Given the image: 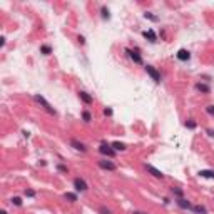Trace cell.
Here are the masks:
<instances>
[{"instance_id":"cell-22","label":"cell","mask_w":214,"mask_h":214,"mask_svg":"<svg viewBox=\"0 0 214 214\" xmlns=\"http://www.w3.org/2000/svg\"><path fill=\"white\" fill-rule=\"evenodd\" d=\"M184 126L187 127V129H191V131H192V129H196V127H197V122H196V120H192V119H189V120H186Z\"/></svg>"},{"instance_id":"cell-3","label":"cell","mask_w":214,"mask_h":214,"mask_svg":"<svg viewBox=\"0 0 214 214\" xmlns=\"http://www.w3.org/2000/svg\"><path fill=\"white\" fill-rule=\"evenodd\" d=\"M126 54L129 55V59H131L134 64H139V65H142V64H144L142 55L139 54V49H126Z\"/></svg>"},{"instance_id":"cell-33","label":"cell","mask_w":214,"mask_h":214,"mask_svg":"<svg viewBox=\"0 0 214 214\" xmlns=\"http://www.w3.org/2000/svg\"><path fill=\"white\" fill-rule=\"evenodd\" d=\"M0 214H7V211H2V212H0Z\"/></svg>"},{"instance_id":"cell-9","label":"cell","mask_w":214,"mask_h":214,"mask_svg":"<svg viewBox=\"0 0 214 214\" xmlns=\"http://www.w3.org/2000/svg\"><path fill=\"white\" fill-rule=\"evenodd\" d=\"M79 99L84 102V104H87V105H91L92 102H94V97H92L89 92H85V91H79Z\"/></svg>"},{"instance_id":"cell-17","label":"cell","mask_w":214,"mask_h":214,"mask_svg":"<svg viewBox=\"0 0 214 214\" xmlns=\"http://www.w3.org/2000/svg\"><path fill=\"white\" fill-rule=\"evenodd\" d=\"M199 176L207 179H214V171H199Z\"/></svg>"},{"instance_id":"cell-29","label":"cell","mask_w":214,"mask_h":214,"mask_svg":"<svg viewBox=\"0 0 214 214\" xmlns=\"http://www.w3.org/2000/svg\"><path fill=\"white\" fill-rule=\"evenodd\" d=\"M77 40H79L80 45H85V39H84V35H79V37H77Z\"/></svg>"},{"instance_id":"cell-18","label":"cell","mask_w":214,"mask_h":214,"mask_svg":"<svg viewBox=\"0 0 214 214\" xmlns=\"http://www.w3.org/2000/svg\"><path fill=\"white\" fill-rule=\"evenodd\" d=\"M40 54L50 55L52 54V47H50V45H40Z\"/></svg>"},{"instance_id":"cell-32","label":"cell","mask_w":214,"mask_h":214,"mask_svg":"<svg viewBox=\"0 0 214 214\" xmlns=\"http://www.w3.org/2000/svg\"><path fill=\"white\" fill-rule=\"evenodd\" d=\"M132 214H145V212H141V211H134Z\"/></svg>"},{"instance_id":"cell-8","label":"cell","mask_w":214,"mask_h":214,"mask_svg":"<svg viewBox=\"0 0 214 214\" xmlns=\"http://www.w3.org/2000/svg\"><path fill=\"white\" fill-rule=\"evenodd\" d=\"M70 145H72L75 151H80V152H87V145L84 144V142L77 141V139H70Z\"/></svg>"},{"instance_id":"cell-13","label":"cell","mask_w":214,"mask_h":214,"mask_svg":"<svg viewBox=\"0 0 214 214\" xmlns=\"http://www.w3.org/2000/svg\"><path fill=\"white\" fill-rule=\"evenodd\" d=\"M142 35H144L145 39L149 40V42H152V44H154V42H157V35L154 34V30H151V29H149V30H144V32H142Z\"/></svg>"},{"instance_id":"cell-23","label":"cell","mask_w":214,"mask_h":214,"mask_svg":"<svg viewBox=\"0 0 214 214\" xmlns=\"http://www.w3.org/2000/svg\"><path fill=\"white\" fill-rule=\"evenodd\" d=\"M82 119H84V122H91V120H92L91 112H89V110H84V112H82Z\"/></svg>"},{"instance_id":"cell-26","label":"cell","mask_w":214,"mask_h":214,"mask_svg":"<svg viewBox=\"0 0 214 214\" xmlns=\"http://www.w3.org/2000/svg\"><path fill=\"white\" fill-rule=\"evenodd\" d=\"M99 212H101V214H112V211L107 209L105 206H101V207H99Z\"/></svg>"},{"instance_id":"cell-20","label":"cell","mask_w":214,"mask_h":214,"mask_svg":"<svg viewBox=\"0 0 214 214\" xmlns=\"http://www.w3.org/2000/svg\"><path fill=\"white\" fill-rule=\"evenodd\" d=\"M101 17L104 18V20H109V18H110V14H109V8H107V7L101 8Z\"/></svg>"},{"instance_id":"cell-15","label":"cell","mask_w":214,"mask_h":214,"mask_svg":"<svg viewBox=\"0 0 214 214\" xmlns=\"http://www.w3.org/2000/svg\"><path fill=\"white\" fill-rule=\"evenodd\" d=\"M171 192H172L176 197H184V191H182L181 187H174V186H172V187H171Z\"/></svg>"},{"instance_id":"cell-19","label":"cell","mask_w":214,"mask_h":214,"mask_svg":"<svg viewBox=\"0 0 214 214\" xmlns=\"http://www.w3.org/2000/svg\"><path fill=\"white\" fill-rule=\"evenodd\" d=\"M10 204H12V206H17V207H20V206H22V197H18V196H15V197H12V199H10Z\"/></svg>"},{"instance_id":"cell-21","label":"cell","mask_w":214,"mask_h":214,"mask_svg":"<svg viewBox=\"0 0 214 214\" xmlns=\"http://www.w3.org/2000/svg\"><path fill=\"white\" fill-rule=\"evenodd\" d=\"M64 197H65L69 203H75V201H77V194H72V192H65Z\"/></svg>"},{"instance_id":"cell-2","label":"cell","mask_w":214,"mask_h":214,"mask_svg":"<svg viewBox=\"0 0 214 214\" xmlns=\"http://www.w3.org/2000/svg\"><path fill=\"white\" fill-rule=\"evenodd\" d=\"M99 152H101L102 156H105L107 159H112V157L116 156V151H114L112 144H105V142H102V144L99 145Z\"/></svg>"},{"instance_id":"cell-1","label":"cell","mask_w":214,"mask_h":214,"mask_svg":"<svg viewBox=\"0 0 214 214\" xmlns=\"http://www.w3.org/2000/svg\"><path fill=\"white\" fill-rule=\"evenodd\" d=\"M34 101H35V102H37V104H40V105H42V107H44V109H45V110H47V112H49V114H50V116H57V110H55V109H54V107H52V105H50V104H49V102H47V101H45V99H44V97H42V95H39V94H35V95H34Z\"/></svg>"},{"instance_id":"cell-27","label":"cell","mask_w":214,"mask_h":214,"mask_svg":"<svg viewBox=\"0 0 214 214\" xmlns=\"http://www.w3.org/2000/svg\"><path fill=\"white\" fill-rule=\"evenodd\" d=\"M25 196L27 197H35V191H34V189H25Z\"/></svg>"},{"instance_id":"cell-31","label":"cell","mask_w":214,"mask_h":214,"mask_svg":"<svg viewBox=\"0 0 214 214\" xmlns=\"http://www.w3.org/2000/svg\"><path fill=\"white\" fill-rule=\"evenodd\" d=\"M207 134H209V137H214V131H212V129H207Z\"/></svg>"},{"instance_id":"cell-16","label":"cell","mask_w":214,"mask_h":214,"mask_svg":"<svg viewBox=\"0 0 214 214\" xmlns=\"http://www.w3.org/2000/svg\"><path fill=\"white\" fill-rule=\"evenodd\" d=\"M112 147H114V151H126V144H122V142H119V141H116V142H112Z\"/></svg>"},{"instance_id":"cell-28","label":"cell","mask_w":214,"mask_h":214,"mask_svg":"<svg viewBox=\"0 0 214 214\" xmlns=\"http://www.w3.org/2000/svg\"><path fill=\"white\" fill-rule=\"evenodd\" d=\"M206 112L209 114L211 117H214V105H207V107H206Z\"/></svg>"},{"instance_id":"cell-10","label":"cell","mask_w":214,"mask_h":214,"mask_svg":"<svg viewBox=\"0 0 214 214\" xmlns=\"http://www.w3.org/2000/svg\"><path fill=\"white\" fill-rule=\"evenodd\" d=\"M176 204H177V206L181 207V209H187V211H192V204L189 203V201L186 199V197H177V199H176Z\"/></svg>"},{"instance_id":"cell-4","label":"cell","mask_w":214,"mask_h":214,"mask_svg":"<svg viewBox=\"0 0 214 214\" xmlns=\"http://www.w3.org/2000/svg\"><path fill=\"white\" fill-rule=\"evenodd\" d=\"M74 189H75V192H85L89 189V184L85 182V179L75 177L74 179Z\"/></svg>"},{"instance_id":"cell-30","label":"cell","mask_w":214,"mask_h":214,"mask_svg":"<svg viewBox=\"0 0 214 214\" xmlns=\"http://www.w3.org/2000/svg\"><path fill=\"white\" fill-rule=\"evenodd\" d=\"M104 114H105V116H112V109H110V107H105Z\"/></svg>"},{"instance_id":"cell-14","label":"cell","mask_w":214,"mask_h":214,"mask_svg":"<svg viewBox=\"0 0 214 214\" xmlns=\"http://www.w3.org/2000/svg\"><path fill=\"white\" fill-rule=\"evenodd\" d=\"M192 212H196V214H207V209L204 206H201V204H197V206H192Z\"/></svg>"},{"instance_id":"cell-11","label":"cell","mask_w":214,"mask_h":214,"mask_svg":"<svg viewBox=\"0 0 214 214\" xmlns=\"http://www.w3.org/2000/svg\"><path fill=\"white\" fill-rule=\"evenodd\" d=\"M176 57H177L181 62H187L189 59H191V52L186 50V49H179L177 54H176Z\"/></svg>"},{"instance_id":"cell-12","label":"cell","mask_w":214,"mask_h":214,"mask_svg":"<svg viewBox=\"0 0 214 214\" xmlns=\"http://www.w3.org/2000/svg\"><path fill=\"white\" fill-rule=\"evenodd\" d=\"M194 89H196L197 92H201V94H209V92H211V87L207 85V84H204V82H196Z\"/></svg>"},{"instance_id":"cell-7","label":"cell","mask_w":214,"mask_h":214,"mask_svg":"<svg viewBox=\"0 0 214 214\" xmlns=\"http://www.w3.org/2000/svg\"><path fill=\"white\" fill-rule=\"evenodd\" d=\"M97 164H99V167L104 169V171H116L117 169V166L112 162V161H109V159H101Z\"/></svg>"},{"instance_id":"cell-5","label":"cell","mask_w":214,"mask_h":214,"mask_svg":"<svg viewBox=\"0 0 214 214\" xmlns=\"http://www.w3.org/2000/svg\"><path fill=\"white\" fill-rule=\"evenodd\" d=\"M144 69H145V72H147V75L152 77V80H154L156 84L161 82V72H159V70H157L154 65H145Z\"/></svg>"},{"instance_id":"cell-24","label":"cell","mask_w":214,"mask_h":214,"mask_svg":"<svg viewBox=\"0 0 214 214\" xmlns=\"http://www.w3.org/2000/svg\"><path fill=\"white\" fill-rule=\"evenodd\" d=\"M144 17H145V18H149V20H152V22H157V20H159V18H157L156 15H152L151 12H145V14H144Z\"/></svg>"},{"instance_id":"cell-6","label":"cell","mask_w":214,"mask_h":214,"mask_svg":"<svg viewBox=\"0 0 214 214\" xmlns=\"http://www.w3.org/2000/svg\"><path fill=\"white\" fill-rule=\"evenodd\" d=\"M145 171H147V172H149L151 176H152V177H156V179H164V177H166L162 171L156 169V167L151 166V164H145Z\"/></svg>"},{"instance_id":"cell-25","label":"cell","mask_w":214,"mask_h":214,"mask_svg":"<svg viewBox=\"0 0 214 214\" xmlns=\"http://www.w3.org/2000/svg\"><path fill=\"white\" fill-rule=\"evenodd\" d=\"M57 169H59V172H62V174H69V169H67V167L64 166V164H59Z\"/></svg>"}]
</instances>
